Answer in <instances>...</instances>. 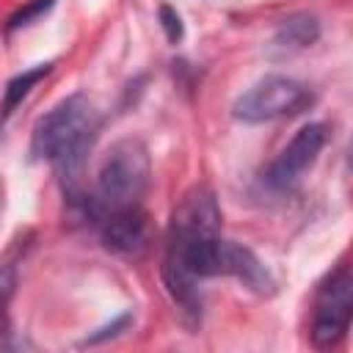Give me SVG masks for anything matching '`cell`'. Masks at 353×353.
Returning <instances> with one entry per match:
<instances>
[{
	"mask_svg": "<svg viewBox=\"0 0 353 353\" xmlns=\"http://www.w3.org/2000/svg\"><path fill=\"white\" fill-rule=\"evenodd\" d=\"M221 210L210 188H193L171 215L168 248L163 262V279L182 312H201V298L196 292L199 279L229 276V240L218 237Z\"/></svg>",
	"mask_w": 353,
	"mask_h": 353,
	"instance_id": "cell-1",
	"label": "cell"
},
{
	"mask_svg": "<svg viewBox=\"0 0 353 353\" xmlns=\"http://www.w3.org/2000/svg\"><path fill=\"white\" fill-rule=\"evenodd\" d=\"M97 130H99V113L94 102L83 94L66 97L36 121L30 154L50 160L61 174L66 190L77 193L80 171L97 138Z\"/></svg>",
	"mask_w": 353,
	"mask_h": 353,
	"instance_id": "cell-2",
	"label": "cell"
},
{
	"mask_svg": "<svg viewBox=\"0 0 353 353\" xmlns=\"http://www.w3.org/2000/svg\"><path fill=\"white\" fill-rule=\"evenodd\" d=\"M149 185V154L141 141H119L110 146L97 176L99 201L108 210L135 207Z\"/></svg>",
	"mask_w": 353,
	"mask_h": 353,
	"instance_id": "cell-3",
	"label": "cell"
},
{
	"mask_svg": "<svg viewBox=\"0 0 353 353\" xmlns=\"http://www.w3.org/2000/svg\"><path fill=\"white\" fill-rule=\"evenodd\" d=\"M309 99L312 97H309L306 85H301L298 80L270 74V77H262L259 83H254L243 97H237L232 110H234V119H240V121L262 124V121H273V119L298 113Z\"/></svg>",
	"mask_w": 353,
	"mask_h": 353,
	"instance_id": "cell-4",
	"label": "cell"
},
{
	"mask_svg": "<svg viewBox=\"0 0 353 353\" xmlns=\"http://www.w3.org/2000/svg\"><path fill=\"white\" fill-rule=\"evenodd\" d=\"M353 314V279L347 268H339L317 295L314 320H312V342L317 347H334L350 328Z\"/></svg>",
	"mask_w": 353,
	"mask_h": 353,
	"instance_id": "cell-5",
	"label": "cell"
},
{
	"mask_svg": "<svg viewBox=\"0 0 353 353\" xmlns=\"http://www.w3.org/2000/svg\"><path fill=\"white\" fill-rule=\"evenodd\" d=\"M325 146V127L323 124H306L295 132V138L281 149V154L270 163L265 179L270 188L276 190H287L292 188L303 174L306 168L314 165L320 149Z\"/></svg>",
	"mask_w": 353,
	"mask_h": 353,
	"instance_id": "cell-6",
	"label": "cell"
},
{
	"mask_svg": "<svg viewBox=\"0 0 353 353\" xmlns=\"http://www.w3.org/2000/svg\"><path fill=\"white\" fill-rule=\"evenodd\" d=\"M102 243L116 254H138L146 248L149 240V218L146 212L135 207L110 210V215L102 218Z\"/></svg>",
	"mask_w": 353,
	"mask_h": 353,
	"instance_id": "cell-7",
	"label": "cell"
},
{
	"mask_svg": "<svg viewBox=\"0 0 353 353\" xmlns=\"http://www.w3.org/2000/svg\"><path fill=\"white\" fill-rule=\"evenodd\" d=\"M50 72H52V63H39V66H33V69H28V72L17 74L14 80H8V85H6V97H3L0 121H6V119L14 113V108H17V105L30 94V88H33L39 80H44Z\"/></svg>",
	"mask_w": 353,
	"mask_h": 353,
	"instance_id": "cell-8",
	"label": "cell"
},
{
	"mask_svg": "<svg viewBox=\"0 0 353 353\" xmlns=\"http://www.w3.org/2000/svg\"><path fill=\"white\" fill-rule=\"evenodd\" d=\"M317 33H320L317 17H312V14H295V17H290V19L281 22V28L276 33V41L284 44V47H306V44H312L317 39Z\"/></svg>",
	"mask_w": 353,
	"mask_h": 353,
	"instance_id": "cell-9",
	"label": "cell"
},
{
	"mask_svg": "<svg viewBox=\"0 0 353 353\" xmlns=\"http://www.w3.org/2000/svg\"><path fill=\"white\" fill-rule=\"evenodd\" d=\"M52 3H55V0H30L25 8H19V11L8 19V30H19V28L36 22L41 14H47V11L52 8Z\"/></svg>",
	"mask_w": 353,
	"mask_h": 353,
	"instance_id": "cell-10",
	"label": "cell"
},
{
	"mask_svg": "<svg viewBox=\"0 0 353 353\" xmlns=\"http://www.w3.org/2000/svg\"><path fill=\"white\" fill-rule=\"evenodd\" d=\"M160 25H163V30H165V39L171 41V44H176L179 39H182V19H179V14H176V8H171V6H160Z\"/></svg>",
	"mask_w": 353,
	"mask_h": 353,
	"instance_id": "cell-11",
	"label": "cell"
},
{
	"mask_svg": "<svg viewBox=\"0 0 353 353\" xmlns=\"http://www.w3.org/2000/svg\"><path fill=\"white\" fill-rule=\"evenodd\" d=\"M11 290H14V273L8 268H0V309L6 306Z\"/></svg>",
	"mask_w": 353,
	"mask_h": 353,
	"instance_id": "cell-12",
	"label": "cell"
}]
</instances>
